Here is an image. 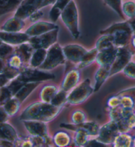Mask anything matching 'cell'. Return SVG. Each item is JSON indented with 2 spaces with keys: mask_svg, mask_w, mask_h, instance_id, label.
Returning <instances> with one entry per match:
<instances>
[{
  "mask_svg": "<svg viewBox=\"0 0 135 147\" xmlns=\"http://www.w3.org/2000/svg\"><path fill=\"white\" fill-rule=\"evenodd\" d=\"M81 75L79 69L75 68L71 69L65 74L61 84V89L66 92L71 90L78 84Z\"/></svg>",
  "mask_w": 135,
  "mask_h": 147,
  "instance_id": "obj_14",
  "label": "cell"
},
{
  "mask_svg": "<svg viewBox=\"0 0 135 147\" xmlns=\"http://www.w3.org/2000/svg\"><path fill=\"white\" fill-rule=\"evenodd\" d=\"M42 15V13H40V12L36 13L35 14H33L32 15H31V17H32V21H36V20L38 19Z\"/></svg>",
  "mask_w": 135,
  "mask_h": 147,
  "instance_id": "obj_44",
  "label": "cell"
},
{
  "mask_svg": "<svg viewBox=\"0 0 135 147\" xmlns=\"http://www.w3.org/2000/svg\"><path fill=\"white\" fill-rule=\"evenodd\" d=\"M132 54L127 49L124 47L117 48L116 59L111 67L110 77L123 71L130 61Z\"/></svg>",
  "mask_w": 135,
  "mask_h": 147,
  "instance_id": "obj_7",
  "label": "cell"
},
{
  "mask_svg": "<svg viewBox=\"0 0 135 147\" xmlns=\"http://www.w3.org/2000/svg\"><path fill=\"white\" fill-rule=\"evenodd\" d=\"M10 81V80L5 76L3 73H0V88L6 86L7 84L9 83Z\"/></svg>",
  "mask_w": 135,
  "mask_h": 147,
  "instance_id": "obj_43",
  "label": "cell"
},
{
  "mask_svg": "<svg viewBox=\"0 0 135 147\" xmlns=\"http://www.w3.org/2000/svg\"><path fill=\"white\" fill-rule=\"evenodd\" d=\"M119 104H120V98L117 94L111 97L107 101V106L109 107L110 109L116 108L119 106Z\"/></svg>",
  "mask_w": 135,
  "mask_h": 147,
  "instance_id": "obj_40",
  "label": "cell"
},
{
  "mask_svg": "<svg viewBox=\"0 0 135 147\" xmlns=\"http://www.w3.org/2000/svg\"><path fill=\"white\" fill-rule=\"evenodd\" d=\"M116 48L114 44V38L111 35H107L103 36L98 40L96 45V49L98 52H103V51L110 50V49Z\"/></svg>",
  "mask_w": 135,
  "mask_h": 147,
  "instance_id": "obj_24",
  "label": "cell"
},
{
  "mask_svg": "<svg viewBox=\"0 0 135 147\" xmlns=\"http://www.w3.org/2000/svg\"><path fill=\"white\" fill-rule=\"evenodd\" d=\"M12 97L13 95L7 86L0 88V106H3Z\"/></svg>",
  "mask_w": 135,
  "mask_h": 147,
  "instance_id": "obj_34",
  "label": "cell"
},
{
  "mask_svg": "<svg viewBox=\"0 0 135 147\" xmlns=\"http://www.w3.org/2000/svg\"><path fill=\"white\" fill-rule=\"evenodd\" d=\"M123 71L126 76L135 79V62L130 61Z\"/></svg>",
  "mask_w": 135,
  "mask_h": 147,
  "instance_id": "obj_37",
  "label": "cell"
},
{
  "mask_svg": "<svg viewBox=\"0 0 135 147\" xmlns=\"http://www.w3.org/2000/svg\"><path fill=\"white\" fill-rule=\"evenodd\" d=\"M105 1L115 11L121 14V11L120 6H119V0H105Z\"/></svg>",
  "mask_w": 135,
  "mask_h": 147,
  "instance_id": "obj_41",
  "label": "cell"
},
{
  "mask_svg": "<svg viewBox=\"0 0 135 147\" xmlns=\"http://www.w3.org/2000/svg\"><path fill=\"white\" fill-rule=\"evenodd\" d=\"M104 33L111 35L114 44L117 48L124 47L129 41L130 32L129 27L126 24H119L111 26Z\"/></svg>",
  "mask_w": 135,
  "mask_h": 147,
  "instance_id": "obj_5",
  "label": "cell"
},
{
  "mask_svg": "<svg viewBox=\"0 0 135 147\" xmlns=\"http://www.w3.org/2000/svg\"><path fill=\"white\" fill-rule=\"evenodd\" d=\"M117 52V48H114L110 50L98 52L96 61L100 66L111 67L116 59Z\"/></svg>",
  "mask_w": 135,
  "mask_h": 147,
  "instance_id": "obj_15",
  "label": "cell"
},
{
  "mask_svg": "<svg viewBox=\"0 0 135 147\" xmlns=\"http://www.w3.org/2000/svg\"><path fill=\"white\" fill-rule=\"evenodd\" d=\"M62 19L66 26L70 30L75 38H78L79 32L78 30V22H77V12L74 2L71 1L67 5L62 13Z\"/></svg>",
  "mask_w": 135,
  "mask_h": 147,
  "instance_id": "obj_6",
  "label": "cell"
},
{
  "mask_svg": "<svg viewBox=\"0 0 135 147\" xmlns=\"http://www.w3.org/2000/svg\"><path fill=\"white\" fill-rule=\"evenodd\" d=\"M13 1H17V2H19L21 0H13Z\"/></svg>",
  "mask_w": 135,
  "mask_h": 147,
  "instance_id": "obj_49",
  "label": "cell"
},
{
  "mask_svg": "<svg viewBox=\"0 0 135 147\" xmlns=\"http://www.w3.org/2000/svg\"><path fill=\"white\" fill-rule=\"evenodd\" d=\"M132 138L126 133H120L115 139L114 146H131Z\"/></svg>",
  "mask_w": 135,
  "mask_h": 147,
  "instance_id": "obj_29",
  "label": "cell"
},
{
  "mask_svg": "<svg viewBox=\"0 0 135 147\" xmlns=\"http://www.w3.org/2000/svg\"><path fill=\"white\" fill-rule=\"evenodd\" d=\"M5 67V63H4L3 59L0 58V73H2L3 72Z\"/></svg>",
  "mask_w": 135,
  "mask_h": 147,
  "instance_id": "obj_45",
  "label": "cell"
},
{
  "mask_svg": "<svg viewBox=\"0 0 135 147\" xmlns=\"http://www.w3.org/2000/svg\"><path fill=\"white\" fill-rule=\"evenodd\" d=\"M71 119L74 124H79L86 121V115L82 111L77 110L73 113Z\"/></svg>",
  "mask_w": 135,
  "mask_h": 147,
  "instance_id": "obj_36",
  "label": "cell"
},
{
  "mask_svg": "<svg viewBox=\"0 0 135 147\" xmlns=\"http://www.w3.org/2000/svg\"><path fill=\"white\" fill-rule=\"evenodd\" d=\"M131 26H132V28H133L134 30H135V19L134 20L133 22H132V25H131Z\"/></svg>",
  "mask_w": 135,
  "mask_h": 147,
  "instance_id": "obj_46",
  "label": "cell"
},
{
  "mask_svg": "<svg viewBox=\"0 0 135 147\" xmlns=\"http://www.w3.org/2000/svg\"><path fill=\"white\" fill-rule=\"evenodd\" d=\"M24 63H24L21 57H20V55L15 52L13 53L8 58L7 65L11 67L17 69L21 71L22 67H23Z\"/></svg>",
  "mask_w": 135,
  "mask_h": 147,
  "instance_id": "obj_31",
  "label": "cell"
},
{
  "mask_svg": "<svg viewBox=\"0 0 135 147\" xmlns=\"http://www.w3.org/2000/svg\"><path fill=\"white\" fill-rule=\"evenodd\" d=\"M58 92V89L54 85H46L44 86L40 92V97L42 102L50 103L53 98Z\"/></svg>",
  "mask_w": 135,
  "mask_h": 147,
  "instance_id": "obj_25",
  "label": "cell"
},
{
  "mask_svg": "<svg viewBox=\"0 0 135 147\" xmlns=\"http://www.w3.org/2000/svg\"><path fill=\"white\" fill-rule=\"evenodd\" d=\"M57 31V30L50 31L48 33L31 38L28 42L34 49H47L56 41Z\"/></svg>",
  "mask_w": 135,
  "mask_h": 147,
  "instance_id": "obj_9",
  "label": "cell"
},
{
  "mask_svg": "<svg viewBox=\"0 0 135 147\" xmlns=\"http://www.w3.org/2000/svg\"><path fill=\"white\" fill-rule=\"evenodd\" d=\"M25 84V82L21 81V80L19 79V77H17V78H15V79L11 81L8 85L6 86L8 88L9 90L11 93V94L13 95V96H14L19 92L20 89L23 87Z\"/></svg>",
  "mask_w": 135,
  "mask_h": 147,
  "instance_id": "obj_33",
  "label": "cell"
},
{
  "mask_svg": "<svg viewBox=\"0 0 135 147\" xmlns=\"http://www.w3.org/2000/svg\"><path fill=\"white\" fill-rule=\"evenodd\" d=\"M8 117H9L6 112L3 106H0V123H4L8 119Z\"/></svg>",
  "mask_w": 135,
  "mask_h": 147,
  "instance_id": "obj_42",
  "label": "cell"
},
{
  "mask_svg": "<svg viewBox=\"0 0 135 147\" xmlns=\"http://www.w3.org/2000/svg\"><path fill=\"white\" fill-rule=\"evenodd\" d=\"M54 143L57 146H66L71 143V137L67 133L59 131L54 135Z\"/></svg>",
  "mask_w": 135,
  "mask_h": 147,
  "instance_id": "obj_27",
  "label": "cell"
},
{
  "mask_svg": "<svg viewBox=\"0 0 135 147\" xmlns=\"http://www.w3.org/2000/svg\"><path fill=\"white\" fill-rule=\"evenodd\" d=\"M98 51L96 48L93 49L90 52H87L82 58L81 61L78 65V69H83L92 64L96 59Z\"/></svg>",
  "mask_w": 135,
  "mask_h": 147,
  "instance_id": "obj_26",
  "label": "cell"
},
{
  "mask_svg": "<svg viewBox=\"0 0 135 147\" xmlns=\"http://www.w3.org/2000/svg\"><path fill=\"white\" fill-rule=\"evenodd\" d=\"M40 83L41 82H28V83H25L14 96L17 98L22 103Z\"/></svg>",
  "mask_w": 135,
  "mask_h": 147,
  "instance_id": "obj_20",
  "label": "cell"
},
{
  "mask_svg": "<svg viewBox=\"0 0 135 147\" xmlns=\"http://www.w3.org/2000/svg\"><path fill=\"white\" fill-rule=\"evenodd\" d=\"M54 28H55V26L52 24L38 23L28 28L26 34L29 36H36L45 34L46 32H48V31L50 32V31L54 30Z\"/></svg>",
  "mask_w": 135,
  "mask_h": 147,
  "instance_id": "obj_17",
  "label": "cell"
},
{
  "mask_svg": "<svg viewBox=\"0 0 135 147\" xmlns=\"http://www.w3.org/2000/svg\"><path fill=\"white\" fill-rule=\"evenodd\" d=\"M2 139H3V136H2V135H1V132H0V140H2Z\"/></svg>",
  "mask_w": 135,
  "mask_h": 147,
  "instance_id": "obj_47",
  "label": "cell"
},
{
  "mask_svg": "<svg viewBox=\"0 0 135 147\" xmlns=\"http://www.w3.org/2000/svg\"><path fill=\"white\" fill-rule=\"evenodd\" d=\"M67 92H66L63 89L58 90V92L56 93V94L54 96L53 99L51 101L50 104H53L55 106L63 107L65 102H67Z\"/></svg>",
  "mask_w": 135,
  "mask_h": 147,
  "instance_id": "obj_30",
  "label": "cell"
},
{
  "mask_svg": "<svg viewBox=\"0 0 135 147\" xmlns=\"http://www.w3.org/2000/svg\"><path fill=\"white\" fill-rule=\"evenodd\" d=\"M66 59L71 63L79 65L84 55L87 52L85 48L78 45H69L63 48Z\"/></svg>",
  "mask_w": 135,
  "mask_h": 147,
  "instance_id": "obj_10",
  "label": "cell"
},
{
  "mask_svg": "<svg viewBox=\"0 0 135 147\" xmlns=\"http://www.w3.org/2000/svg\"><path fill=\"white\" fill-rule=\"evenodd\" d=\"M93 92H94V88H92L90 84V79H86L75 87L67 96V102L73 105L83 103L88 99Z\"/></svg>",
  "mask_w": 135,
  "mask_h": 147,
  "instance_id": "obj_3",
  "label": "cell"
},
{
  "mask_svg": "<svg viewBox=\"0 0 135 147\" xmlns=\"http://www.w3.org/2000/svg\"><path fill=\"white\" fill-rule=\"evenodd\" d=\"M36 50V51L33 52L29 62L30 67L32 68H39L42 65L47 55L46 49L39 48Z\"/></svg>",
  "mask_w": 135,
  "mask_h": 147,
  "instance_id": "obj_19",
  "label": "cell"
},
{
  "mask_svg": "<svg viewBox=\"0 0 135 147\" xmlns=\"http://www.w3.org/2000/svg\"><path fill=\"white\" fill-rule=\"evenodd\" d=\"M65 59L63 48H61L59 44H54L47 51V55L44 63L38 69L44 71L53 69L63 63L65 61Z\"/></svg>",
  "mask_w": 135,
  "mask_h": 147,
  "instance_id": "obj_2",
  "label": "cell"
},
{
  "mask_svg": "<svg viewBox=\"0 0 135 147\" xmlns=\"http://www.w3.org/2000/svg\"><path fill=\"white\" fill-rule=\"evenodd\" d=\"M34 48L31 44H22L21 46L18 47V48L15 50V53L20 55L22 59L23 60L25 63H29L31 57L34 52Z\"/></svg>",
  "mask_w": 135,
  "mask_h": 147,
  "instance_id": "obj_22",
  "label": "cell"
},
{
  "mask_svg": "<svg viewBox=\"0 0 135 147\" xmlns=\"http://www.w3.org/2000/svg\"><path fill=\"white\" fill-rule=\"evenodd\" d=\"M90 135L83 129H78L75 131L74 136V142L77 146H86L88 141H89Z\"/></svg>",
  "mask_w": 135,
  "mask_h": 147,
  "instance_id": "obj_28",
  "label": "cell"
},
{
  "mask_svg": "<svg viewBox=\"0 0 135 147\" xmlns=\"http://www.w3.org/2000/svg\"><path fill=\"white\" fill-rule=\"evenodd\" d=\"M133 45L134 46V47H135V38H134V40H133Z\"/></svg>",
  "mask_w": 135,
  "mask_h": 147,
  "instance_id": "obj_48",
  "label": "cell"
},
{
  "mask_svg": "<svg viewBox=\"0 0 135 147\" xmlns=\"http://www.w3.org/2000/svg\"><path fill=\"white\" fill-rule=\"evenodd\" d=\"M23 26L24 23L21 19L15 17L7 21L1 27V30L5 32H19Z\"/></svg>",
  "mask_w": 135,
  "mask_h": 147,
  "instance_id": "obj_21",
  "label": "cell"
},
{
  "mask_svg": "<svg viewBox=\"0 0 135 147\" xmlns=\"http://www.w3.org/2000/svg\"><path fill=\"white\" fill-rule=\"evenodd\" d=\"M111 67L108 66H100L97 72L95 74V85L94 87V92L99 90L104 83L106 79L110 77Z\"/></svg>",
  "mask_w": 135,
  "mask_h": 147,
  "instance_id": "obj_16",
  "label": "cell"
},
{
  "mask_svg": "<svg viewBox=\"0 0 135 147\" xmlns=\"http://www.w3.org/2000/svg\"><path fill=\"white\" fill-rule=\"evenodd\" d=\"M62 107L55 106L47 102H36L28 107L21 115L22 121L35 120L43 122L52 121L59 114Z\"/></svg>",
  "mask_w": 135,
  "mask_h": 147,
  "instance_id": "obj_1",
  "label": "cell"
},
{
  "mask_svg": "<svg viewBox=\"0 0 135 147\" xmlns=\"http://www.w3.org/2000/svg\"><path fill=\"white\" fill-rule=\"evenodd\" d=\"M23 122L30 136L33 137L48 136V127L45 122L35 121V120H27V121H23Z\"/></svg>",
  "mask_w": 135,
  "mask_h": 147,
  "instance_id": "obj_12",
  "label": "cell"
},
{
  "mask_svg": "<svg viewBox=\"0 0 135 147\" xmlns=\"http://www.w3.org/2000/svg\"><path fill=\"white\" fill-rule=\"evenodd\" d=\"M27 34L18 32L0 31V40L9 45H19L29 41Z\"/></svg>",
  "mask_w": 135,
  "mask_h": 147,
  "instance_id": "obj_11",
  "label": "cell"
},
{
  "mask_svg": "<svg viewBox=\"0 0 135 147\" xmlns=\"http://www.w3.org/2000/svg\"><path fill=\"white\" fill-rule=\"evenodd\" d=\"M61 127L76 131L78 129H83L87 132L90 135L98 136L99 131V127L95 122H83L79 124H61Z\"/></svg>",
  "mask_w": 135,
  "mask_h": 147,
  "instance_id": "obj_13",
  "label": "cell"
},
{
  "mask_svg": "<svg viewBox=\"0 0 135 147\" xmlns=\"http://www.w3.org/2000/svg\"><path fill=\"white\" fill-rule=\"evenodd\" d=\"M119 133L120 132L117 122L111 121L99 128L97 139L106 145L107 144L113 143Z\"/></svg>",
  "mask_w": 135,
  "mask_h": 147,
  "instance_id": "obj_8",
  "label": "cell"
},
{
  "mask_svg": "<svg viewBox=\"0 0 135 147\" xmlns=\"http://www.w3.org/2000/svg\"><path fill=\"white\" fill-rule=\"evenodd\" d=\"M21 104V102L17 98L13 96L3 106L9 116L13 117L18 113Z\"/></svg>",
  "mask_w": 135,
  "mask_h": 147,
  "instance_id": "obj_23",
  "label": "cell"
},
{
  "mask_svg": "<svg viewBox=\"0 0 135 147\" xmlns=\"http://www.w3.org/2000/svg\"><path fill=\"white\" fill-rule=\"evenodd\" d=\"M13 52H14V48L9 44L4 43L0 40V58L2 59H7L11 55Z\"/></svg>",
  "mask_w": 135,
  "mask_h": 147,
  "instance_id": "obj_32",
  "label": "cell"
},
{
  "mask_svg": "<svg viewBox=\"0 0 135 147\" xmlns=\"http://www.w3.org/2000/svg\"><path fill=\"white\" fill-rule=\"evenodd\" d=\"M18 3L19 2L13 0H0V11L1 12L7 11L8 8L12 7Z\"/></svg>",
  "mask_w": 135,
  "mask_h": 147,
  "instance_id": "obj_38",
  "label": "cell"
},
{
  "mask_svg": "<svg viewBox=\"0 0 135 147\" xmlns=\"http://www.w3.org/2000/svg\"><path fill=\"white\" fill-rule=\"evenodd\" d=\"M19 79L25 83L28 82H42L54 80L55 76L48 71L41 70L38 68H25L21 69Z\"/></svg>",
  "mask_w": 135,
  "mask_h": 147,
  "instance_id": "obj_4",
  "label": "cell"
},
{
  "mask_svg": "<svg viewBox=\"0 0 135 147\" xmlns=\"http://www.w3.org/2000/svg\"><path fill=\"white\" fill-rule=\"evenodd\" d=\"M124 11L128 17H134L135 16V4L132 2H129L125 4Z\"/></svg>",
  "mask_w": 135,
  "mask_h": 147,
  "instance_id": "obj_39",
  "label": "cell"
},
{
  "mask_svg": "<svg viewBox=\"0 0 135 147\" xmlns=\"http://www.w3.org/2000/svg\"><path fill=\"white\" fill-rule=\"evenodd\" d=\"M0 132H1L4 140L15 142L19 139L18 135L13 127L5 122L0 123Z\"/></svg>",
  "mask_w": 135,
  "mask_h": 147,
  "instance_id": "obj_18",
  "label": "cell"
},
{
  "mask_svg": "<svg viewBox=\"0 0 135 147\" xmlns=\"http://www.w3.org/2000/svg\"><path fill=\"white\" fill-rule=\"evenodd\" d=\"M3 73L10 81H12V80L15 79V78H17L21 74V70L11 67L7 65L5 66Z\"/></svg>",
  "mask_w": 135,
  "mask_h": 147,
  "instance_id": "obj_35",
  "label": "cell"
}]
</instances>
